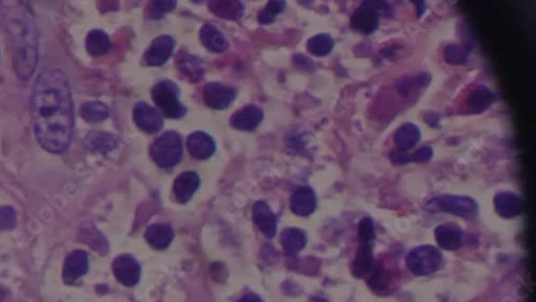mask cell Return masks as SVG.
<instances>
[{
  "instance_id": "d6986e66",
  "label": "cell",
  "mask_w": 536,
  "mask_h": 302,
  "mask_svg": "<svg viewBox=\"0 0 536 302\" xmlns=\"http://www.w3.org/2000/svg\"><path fill=\"white\" fill-rule=\"evenodd\" d=\"M494 207L501 218H513L521 214L523 204L517 194L504 191L494 198Z\"/></svg>"
},
{
  "instance_id": "7402d4cb",
  "label": "cell",
  "mask_w": 536,
  "mask_h": 302,
  "mask_svg": "<svg viewBox=\"0 0 536 302\" xmlns=\"http://www.w3.org/2000/svg\"><path fill=\"white\" fill-rule=\"evenodd\" d=\"M178 67L182 75L192 83L200 81L205 74L204 61L191 54H182L178 58Z\"/></svg>"
},
{
  "instance_id": "8d00e7d4",
  "label": "cell",
  "mask_w": 536,
  "mask_h": 302,
  "mask_svg": "<svg viewBox=\"0 0 536 302\" xmlns=\"http://www.w3.org/2000/svg\"><path fill=\"white\" fill-rule=\"evenodd\" d=\"M359 242H373L375 238V225L368 216L363 218L358 224Z\"/></svg>"
},
{
  "instance_id": "f35d334b",
  "label": "cell",
  "mask_w": 536,
  "mask_h": 302,
  "mask_svg": "<svg viewBox=\"0 0 536 302\" xmlns=\"http://www.w3.org/2000/svg\"><path fill=\"white\" fill-rule=\"evenodd\" d=\"M369 5L375 10L379 17H392L393 10L385 1H368Z\"/></svg>"
},
{
  "instance_id": "ac0fdd59",
  "label": "cell",
  "mask_w": 536,
  "mask_h": 302,
  "mask_svg": "<svg viewBox=\"0 0 536 302\" xmlns=\"http://www.w3.org/2000/svg\"><path fill=\"white\" fill-rule=\"evenodd\" d=\"M200 177L196 172H184L174 182L173 192L178 202L184 204L189 202L200 186Z\"/></svg>"
},
{
  "instance_id": "8992f818",
  "label": "cell",
  "mask_w": 536,
  "mask_h": 302,
  "mask_svg": "<svg viewBox=\"0 0 536 302\" xmlns=\"http://www.w3.org/2000/svg\"><path fill=\"white\" fill-rule=\"evenodd\" d=\"M442 264V254L432 246L415 248L407 257V266L415 276L424 277L434 273Z\"/></svg>"
},
{
  "instance_id": "277c9868",
  "label": "cell",
  "mask_w": 536,
  "mask_h": 302,
  "mask_svg": "<svg viewBox=\"0 0 536 302\" xmlns=\"http://www.w3.org/2000/svg\"><path fill=\"white\" fill-rule=\"evenodd\" d=\"M152 101L161 113L168 118H182L186 115L187 109L180 101V89L173 81H161L152 89Z\"/></svg>"
},
{
  "instance_id": "ffe728a7",
  "label": "cell",
  "mask_w": 536,
  "mask_h": 302,
  "mask_svg": "<svg viewBox=\"0 0 536 302\" xmlns=\"http://www.w3.org/2000/svg\"><path fill=\"white\" fill-rule=\"evenodd\" d=\"M174 238V230L170 224H152L145 232V239L156 250L168 248Z\"/></svg>"
},
{
  "instance_id": "ab89813d",
  "label": "cell",
  "mask_w": 536,
  "mask_h": 302,
  "mask_svg": "<svg viewBox=\"0 0 536 302\" xmlns=\"http://www.w3.org/2000/svg\"><path fill=\"white\" fill-rule=\"evenodd\" d=\"M237 302H264L259 296L254 295V294H249V295L244 296L243 298H240Z\"/></svg>"
},
{
  "instance_id": "9a60e30c",
  "label": "cell",
  "mask_w": 536,
  "mask_h": 302,
  "mask_svg": "<svg viewBox=\"0 0 536 302\" xmlns=\"http://www.w3.org/2000/svg\"><path fill=\"white\" fill-rule=\"evenodd\" d=\"M252 218L264 236L273 238L277 232V218L271 207L263 200L255 202L252 209Z\"/></svg>"
},
{
  "instance_id": "74e56055",
  "label": "cell",
  "mask_w": 536,
  "mask_h": 302,
  "mask_svg": "<svg viewBox=\"0 0 536 302\" xmlns=\"http://www.w3.org/2000/svg\"><path fill=\"white\" fill-rule=\"evenodd\" d=\"M387 283H388V277L386 276V271L378 266V264H375V268L370 272V285L377 289H380L381 287L386 286Z\"/></svg>"
},
{
  "instance_id": "f1b7e54d",
  "label": "cell",
  "mask_w": 536,
  "mask_h": 302,
  "mask_svg": "<svg viewBox=\"0 0 536 302\" xmlns=\"http://www.w3.org/2000/svg\"><path fill=\"white\" fill-rule=\"evenodd\" d=\"M111 49L110 38L104 31H93L86 38V49L93 56L104 55Z\"/></svg>"
},
{
  "instance_id": "4316f807",
  "label": "cell",
  "mask_w": 536,
  "mask_h": 302,
  "mask_svg": "<svg viewBox=\"0 0 536 302\" xmlns=\"http://www.w3.org/2000/svg\"><path fill=\"white\" fill-rule=\"evenodd\" d=\"M281 244L283 249L290 255H295L305 248L307 244V235L299 228H290L283 230L281 235Z\"/></svg>"
},
{
  "instance_id": "ba28073f",
  "label": "cell",
  "mask_w": 536,
  "mask_h": 302,
  "mask_svg": "<svg viewBox=\"0 0 536 302\" xmlns=\"http://www.w3.org/2000/svg\"><path fill=\"white\" fill-rule=\"evenodd\" d=\"M237 91L234 87L221 84V83H210L204 87V102L210 109H223L229 107L235 99Z\"/></svg>"
},
{
  "instance_id": "5b68a950",
  "label": "cell",
  "mask_w": 536,
  "mask_h": 302,
  "mask_svg": "<svg viewBox=\"0 0 536 302\" xmlns=\"http://www.w3.org/2000/svg\"><path fill=\"white\" fill-rule=\"evenodd\" d=\"M432 212H448L460 218H472L478 214V206L473 198L460 196H440L432 198L425 206Z\"/></svg>"
},
{
  "instance_id": "9c48e42d",
  "label": "cell",
  "mask_w": 536,
  "mask_h": 302,
  "mask_svg": "<svg viewBox=\"0 0 536 302\" xmlns=\"http://www.w3.org/2000/svg\"><path fill=\"white\" fill-rule=\"evenodd\" d=\"M133 118L136 126L148 134H155L164 127V118L160 113L145 102L136 103L133 109Z\"/></svg>"
},
{
  "instance_id": "cb8c5ba5",
  "label": "cell",
  "mask_w": 536,
  "mask_h": 302,
  "mask_svg": "<svg viewBox=\"0 0 536 302\" xmlns=\"http://www.w3.org/2000/svg\"><path fill=\"white\" fill-rule=\"evenodd\" d=\"M118 137L110 133L95 131L90 132L85 138V144L89 150L99 154H109L118 146Z\"/></svg>"
},
{
  "instance_id": "e0dca14e",
  "label": "cell",
  "mask_w": 536,
  "mask_h": 302,
  "mask_svg": "<svg viewBox=\"0 0 536 302\" xmlns=\"http://www.w3.org/2000/svg\"><path fill=\"white\" fill-rule=\"evenodd\" d=\"M434 237L442 249L455 251L462 246L464 232L457 224H442L434 230Z\"/></svg>"
},
{
  "instance_id": "484cf974",
  "label": "cell",
  "mask_w": 536,
  "mask_h": 302,
  "mask_svg": "<svg viewBox=\"0 0 536 302\" xmlns=\"http://www.w3.org/2000/svg\"><path fill=\"white\" fill-rule=\"evenodd\" d=\"M420 136L422 134L418 127L413 123H404L395 134V144L398 150L408 151L418 145Z\"/></svg>"
},
{
  "instance_id": "f546056e",
  "label": "cell",
  "mask_w": 536,
  "mask_h": 302,
  "mask_svg": "<svg viewBox=\"0 0 536 302\" xmlns=\"http://www.w3.org/2000/svg\"><path fill=\"white\" fill-rule=\"evenodd\" d=\"M210 10L218 17L238 19L244 13L243 3L239 1H210Z\"/></svg>"
},
{
  "instance_id": "83f0119b",
  "label": "cell",
  "mask_w": 536,
  "mask_h": 302,
  "mask_svg": "<svg viewBox=\"0 0 536 302\" xmlns=\"http://www.w3.org/2000/svg\"><path fill=\"white\" fill-rule=\"evenodd\" d=\"M434 156V150L432 147L425 146L413 152L412 154H407V151H393L390 154L391 160L395 164L404 166L408 163H424L430 160Z\"/></svg>"
},
{
  "instance_id": "5bb4252c",
  "label": "cell",
  "mask_w": 536,
  "mask_h": 302,
  "mask_svg": "<svg viewBox=\"0 0 536 302\" xmlns=\"http://www.w3.org/2000/svg\"><path fill=\"white\" fill-rule=\"evenodd\" d=\"M263 120V111L254 105H247L238 109L230 119L231 126L236 130L253 131Z\"/></svg>"
},
{
  "instance_id": "2e32d148",
  "label": "cell",
  "mask_w": 536,
  "mask_h": 302,
  "mask_svg": "<svg viewBox=\"0 0 536 302\" xmlns=\"http://www.w3.org/2000/svg\"><path fill=\"white\" fill-rule=\"evenodd\" d=\"M187 147L189 154L198 160H206L210 159L216 151V144H214L212 137L206 133L196 131L191 133L187 140Z\"/></svg>"
},
{
  "instance_id": "603a6c76",
  "label": "cell",
  "mask_w": 536,
  "mask_h": 302,
  "mask_svg": "<svg viewBox=\"0 0 536 302\" xmlns=\"http://www.w3.org/2000/svg\"><path fill=\"white\" fill-rule=\"evenodd\" d=\"M200 42L212 53H222L229 47V42L223 33L212 24H206L200 31Z\"/></svg>"
},
{
  "instance_id": "52a82bcc",
  "label": "cell",
  "mask_w": 536,
  "mask_h": 302,
  "mask_svg": "<svg viewBox=\"0 0 536 302\" xmlns=\"http://www.w3.org/2000/svg\"><path fill=\"white\" fill-rule=\"evenodd\" d=\"M113 272L119 283L125 286H134L141 278V266L133 256L124 254L117 256L113 263Z\"/></svg>"
},
{
  "instance_id": "6da1fadb",
  "label": "cell",
  "mask_w": 536,
  "mask_h": 302,
  "mask_svg": "<svg viewBox=\"0 0 536 302\" xmlns=\"http://www.w3.org/2000/svg\"><path fill=\"white\" fill-rule=\"evenodd\" d=\"M31 117L38 142L45 150L61 154L73 133V106L68 77L59 69L38 77L31 95Z\"/></svg>"
},
{
  "instance_id": "8fae6325",
  "label": "cell",
  "mask_w": 536,
  "mask_h": 302,
  "mask_svg": "<svg viewBox=\"0 0 536 302\" xmlns=\"http://www.w3.org/2000/svg\"><path fill=\"white\" fill-rule=\"evenodd\" d=\"M379 17L378 13L369 5L368 1H364L351 15L350 25L358 33L371 35L378 29Z\"/></svg>"
},
{
  "instance_id": "4fadbf2b",
  "label": "cell",
  "mask_w": 536,
  "mask_h": 302,
  "mask_svg": "<svg viewBox=\"0 0 536 302\" xmlns=\"http://www.w3.org/2000/svg\"><path fill=\"white\" fill-rule=\"evenodd\" d=\"M290 207L292 212L299 216L313 214L317 208V196L313 189L308 186L297 188L292 194Z\"/></svg>"
},
{
  "instance_id": "4dcf8cb0",
  "label": "cell",
  "mask_w": 536,
  "mask_h": 302,
  "mask_svg": "<svg viewBox=\"0 0 536 302\" xmlns=\"http://www.w3.org/2000/svg\"><path fill=\"white\" fill-rule=\"evenodd\" d=\"M110 115V109L104 103L93 101L81 107V116L87 122L96 123L104 120Z\"/></svg>"
},
{
  "instance_id": "3957f363",
  "label": "cell",
  "mask_w": 536,
  "mask_h": 302,
  "mask_svg": "<svg viewBox=\"0 0 536 302\" xmlns=\"http://www.w3.org/2000/svg\"><path fill=\"white\" fill-rule=\"evenodd\" d=\"M150 157L160 168L178 166L182 157V136L175 131H168L161 135L150 146Z\"/></svg>"
},
{
  "instance_id": "d4e9b609",
  "label": "cell",
  "mask_w": 536,
  "mask_h": 302,
  "mask_svg": "<svg viewBox=\"0 0 536 302\" xmlns=\"http://www.w3.org/2000/svg\"><path fill=\"white\" fill-rule=\"evenodd\" d=\"M494 99L496 95L488 87L478 86L468 95L466 105L468 111L473 114H482L491 106Z\"/></svg>"
},
{
  "instance_id": "30bf717a",
  "label": "cell",
  "mask_w": 536,
  "mask_h": 302,
  "mask_svg": "<svg viewBox=\"0 0 536 302\" xmlns=\"http://www.w3.org/2000/svg\"><path fill=\"white\" fill-rule=\"evenodd\" d=\"M175 41L170 35H160L152 41L150 49L145 53L144 61L150 67L164 65L172 56Z\"/></svg>"
},
{
  "instance_id": "e575fe53",
  "label": "cell",
  "mask_w": 536,
  "mask_h": 302,
  "mask_svg": "<svg viewBox=\"0 0 536 302\" xmlns=\"http://www.w3.org/2000/svg\"><path fill=\"white\" fill-rule=\"evenodd\" d=\"M175 7L176 1H152L148 7V17L152 19H161Z\"/></svg>"
},
{
  "instance_id": "d590c367",
  "label": "cell",
  "mask_w": 536,
  "mask_h": 302,
  "mask_svg": "<svg viewBox=\"0 0 536 302\" xmlns=\"http://www.w3.org/2000/svg\"><path fill=\"white\" fill-rule=\"evenodd\" d=\"M17 225V214L8 206L0 207V230H11Z\"/></svg>"
},
{
  "instance_id": "1f68e13d",
  "label": "cell",
  "mask_w": 536,
  "mask_h": 302,
  "mask_svg": "<svg viewBox=\"0 0 536 302\" xmlns=\"http://www.w3.org/2000/svg\"><path fill=\"white\" fill-rule=\"evenodd\" d=\"M335 47V41L333 38L326 33H320L311 39L308 40L307 49L309 53L315 56H326L333 51Z\"/></svg>"
},
{
  "instance_id": "836d02e7",
  "label": "cell",
  "mask_w": 536,
  "mask_h": 302,
  "mask_svg": "<svg viewBox=\"0 0 536 302\" xmlns=\"http://www.w3.org/2000/svg\"><path fill=\"white\" fill-rule=\"evenodd\" d=\"M468 51L470 49L466 47H459V45H450L446 49V63L450 65H462L468 61Z\"/></svg>"
},
{
  "instance_id": "7c38bea8",
  "label": "cell",
  "mask_w": 536,
  "mask_h": 302,
  "mask_svg": "<svg viewBox=\"0 0 536 302\" xmlns=\"http://www.w3.org/2000/svg\"><path fill=\"white\" fill-rule=\"evenodd\" d=\"M88 254L83 250H75L65 257L63 278L65 284L74 283L88 272Z\"/></svg>"
},
{
  "instance_id": "44dd1931",
  "label": "cell",
  "mask_w": 536,
  "mask_h": 302,
  "mask_svg": "<svg viewBox=\"0 0 536 302\" xmlns=\"http://www.w3.org/2000/svg\"><path fill=\"white\" fill-rule=\"evenodd\" d=\"M358 251L353 264V274L357 278H364L372 271L375 266L373 257V242H359Z\"/></svg>"
},
{
  "instance_id": "7a4b0ae2",
  "label": "cell",
  "mask_w": 536,
  "mask_h": 302,
  "mask_svg": "<svg viewBox=\"0 0 536 302\" xmlns=\"http://www.w3.org/2000/svg\"><path fill=\"white\" fill-rule=\"evenodd\" d=\"M8 31L15 45V63H33L38 59L37 27L33 13L23 3H9L5 11Z\"/></svg>"
},
{
  "instance_id": "d6a6232c",
  "label": "cell",
  "mask_w": 536,
  "mask_h": 302,
  "mask_svg": "<svg viewBox=\"0 0 536 302\" xmlns=\"http://www.w3.org/2000/svg\"><path fill=\"white\" fill-rule=\"evenodd\" d=\"M287 7V3L285 1H269L268 5L260 12L259 19L260 23L263 25H268V24L273 23L275 21L276 17L283 13V10Z\"/></svg>"
}]
</instances>
